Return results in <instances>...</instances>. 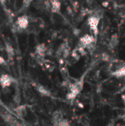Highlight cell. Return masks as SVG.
<instances>
[{
	"instance_id": "obj_1",
	"label": "cell",
	"mask_w": 125,
	"mask_h": 126,
	"mask_svg": "<svg viewBox=\"0 0 125 126\" xmlns=\"http://www.w3.org/2000/svg\"><path fill=\"white\" fill-rule=\"evenodd\" d=\"M100 16L96 14L90 16L87 19V24L88 25V27L94 33V36H97V35L99 34V26L100 23Z\"/></svg>"
},
{
	"instance_id": "obj_2",
	"label": "cell",
	"mask_w": 125,
	"mask_h": 126,
	"mask_svg": "<svg viewBox=\"0 0 125 126\" xmlns=\"http://www.w3.org/2000/svg\"><path fill=\"white\" fill-rule=\"evenodd\" d=\"M29 18L26 15L21 16L17 18L15 22V32H21L24 30H26L29 26Z\"/></svg>"
},
{
	"instance_id": "obj_3",
	"label": "cell",
	"mask_w": 125,
	"mask_h": 126,
	"mask_svg": "<svg viewBox=\"0 0 125 126\" xmlns=\"http://www.w3.org/2000/svg\"><path fill=\"white\" fill-rule=\"evenodd\" d=\"M94 42H95L94 35L85 34L80 38V41H79L80 47H82L84 49L85 48H89L94 44Z\"/></svg>"
},
{
	"instance_id": "obj_4",
	"label": "cell",
	"mask_w": 125,
	"mask_h": 126,
	"mask_svg": "<svg viewBox=\"0 0 125 126\" xmlns=\"http://www.w3.org/2000/svg\"><path fill=\"white\" fill-rule=\"evenodd\" d=\"M16 80L12 76L7 74H3L0 76V85L1 88H10L13 83H15Z\"/></svg>"
},
{
	"instance_id": "obj_5",
	"label": "cell",
	"mask_w": 125,
	"mask_h": 126,
	"mask_svg": "<svg viewBox=\"0 0 125 126\" xmlns=\"http://www.w3.org/2000/svg\"><path fill=\"white\" fill-rule=\"evenodd\" d=\"M51 10L54 13H60L61 10V2L59 0H50Z\"/></svg>"
},
{
	"instance_id": "obj_6",
	"label": "cell",
	"mask_w": 125,
	"mask_h": 126,
	"mask_svg": "<svg viewBox=\"0 0 125 126\" xmlns=\"http://www.w3.org/2000/svg\"><path fill=\"white\" fill-rule=\"evenodd\" d=\"M14 111L19 117L23 118V117H26L27 114V106L26 105H19L14 109Z\"/></svg>"
},
{
	"instance_id": "obj_7",
	"label": "cell",
	"mask_w": 125,
	"mask_h": 126,
	"mask_svg": "<svg viewBox=\"0 0 125 126\" xmlns=\"http://www.w3.org/2000/svg\"><path fill=\"white\" fill-rule=\"evenodd\" d=\"M35 89L36 90L41 94H42L43 96H45V97H50L52 95L49 89H47L46 87H44L43 86L41 85V84H36L35 86Z\"/></svg>"
},
{
	"instance_id": "obj_8",
	"label": "cell",
	"mask_w": 125,
	"mask_h": 126,
	"mask_svg": "<svg viewBox=\"0 0 125 126\" xmlns=\"http://www.w3.org/2000/svg\"><path fill=\"white\" fill-rule=\"evenodd\" d=\"M5 51H6V53L7 55L9 61H12L14 55H15L14 49L9 43H7V42L5 43Z\"/></svg>"
},
{
	"instance_id": "obj_9",
	"label": "cell",
	"mask_w": 125,
	"mask_h": 126,
	"mask_svg": "<svg viewBox=\"0 0 125 126\" xmlns=\"http://www.w3.org/2000/svg\"><path fill=\"white\" fill-rule=\"evenodd\" d=\"M46 50V46L43 44H38V45H37V47L35 48V54L38 57L43 58L44 56V55H45Z\"/></svg>"
},
{
	"instance_id": "obj_10",
	"label": "cell",
	"mask_w": 125,
	"mask_h": 126,
	"mask_svg": "<svg viewBox=\"0 0 125 126\" xmlns=\"http://www.w3.org/2000/svg\"><path fill=\"white\" fill-rule=\"evenodd\" d=\"M34 0H22V7H21V10H26L27 9L29 5L32 4V2Z\"/></svg>"
},
{
	"instance_id": "obj_11",
	"label": "cell",
	"mask_w": 125,
	"mask_h": 126,
	"mask_svg": "<svg viewBox=\"0 0 125 126\" xmlns=\"http://www.w3.org/2000/svg\"><path fill=\"white\" fill-rule=\"evenodd\" d=\"M21 101V95H20V92H18V90H17L15 93V95L13 97V102L14 103H16V104H19Z\"/></svg>"
},
{
	"instance_id": "obj_12",
	"label": "cell",
	"mask_w": 125,
	"mask_h": 126,
	"mask_svg": "<svg viewBox=\"0 0 125 126\" xmlns=\"http://www.w3.org/2000/svg\"><path fill=\"white\" fill-rule=\"evenodd\" d=\"M118 43H119L118 38H117V36H116V35H114L113 36H112V38H111V42H110L111 47H113V48L116 47L117 46Z\"/></svg>"
},
{
	"instance_id": "obj_13",
	"label": "cell",
	"mask_w": 125,
	"mask_h": 126,
	"mask_svg": "<svg viewBox=\"0 0 125 126\" xmlns=\"http://www.w3.org/2000/svg\"><path fill=\"white\" fill-rule=\"evenodd\" d=\"M54 125L57 126H70L69 123H68V121H66V120H63V119L59 120V121H58L57 123H54Z\"/></svg>"
},
{
	"instance_id": "obj_14",
	"label": "cell",
	"mask_w": 125,
	"mask_h": 126,
	"mask_svg": "<svg viewBox=\"0 0 125 126\" xmlns=\"http://www.w3.org/2000/svg\"><path fill=\"white\" fill-rule=\"evenodd\" d=\"M6 64H7V61L2 56L0 55V66H4Z\"/></svg>"
},
{
	"instance_id": "obj_15",
	"label": "cell",
	"mask_w": 125,
	"mask_h": 126,
	"mask_svg": "<svg viewBox=\"0 0 125 126\" xmlns=\"http://www.w3.org/2000/svg\"><path fill=\"white\" fill-rule=\"evenodd\" d=\"M6 2H7V0H0V4H1V6L3 7H5L6 6Z\"/></svg>"
},
{
	"instance_id": "obj_16",
	"label": "cell",
	"mask_w": 125,
	"mask_h": 126,
	"mask_svg": "<svg viewBox=\"0 0 125 126\" xmlns=\"http://www.w3.org/2000/svg\"><path fill=\"white\" fill-rule=\"evenodd\" d=\"M2 90H3V93L4 94H7V93L10 92L9 88H2Z\"/></svg>"
},
{
	"instance_id": "obj_17",
	"label": "cell",
	"mask_w": 125,
	"mask_h": 126,
	"mask_svg": "<svg viewBox=\"0 0 125 126\" xmlns=\"http://www.w3.org/2000/svg\"><path fill=\"white\" fill-rule=\"evenodd\" d=\"M122 99H123V100H124L125 104V95H122Z\"/></svg>"
},
{
	"instance_id": "obj_18",
	"label": "cell",
	"mask_w": 125,
	"mask_h": 126,
	"mask_svg": "<svg viewBox=\"0 0 125 126\" xmlns=\"http://www.w3.org/2000/svg\"></svg>"
}]
</instances>
